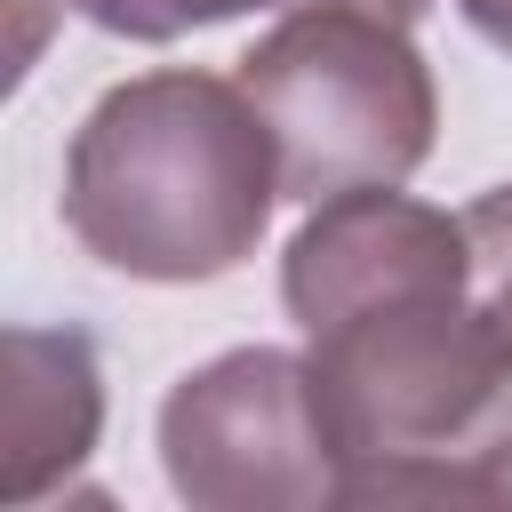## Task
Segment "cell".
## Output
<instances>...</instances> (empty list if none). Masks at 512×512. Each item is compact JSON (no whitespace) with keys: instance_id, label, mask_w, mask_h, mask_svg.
I'll return each instance as SVG.
<instances>
[{"instance_id":"4","label":"cell","mask_w":512,"mask_h":512,"mask_svg":"<svg viewBox=\"0 0 512 512\" xmlns=\"http://www.w3.org/2000/svg\"><path fill=\"white\" fill-rule=\"evenodd\" d=\"M160 472L192 512H328L344 504V440L312 360L240 344L160 400Z\"/></svg>"},{"instance_id":"3","label":"cell","mask_w":512,"mask_h":512,"mask_svg":"<svg viewBox=\"0 0 512 512\" xmlns=\"http://www.w3.org/2000/svg\"><path fill=\"white\" fill-rule=\"evenodd\" d=\"M280 144V192L328 200L352 184H408L440 136V88L408 16L368 0H296L232 72Z\"/></svg>"},{"instance_id":"2","label":"cell","mask_w":512,"mask_h":512,"mask_svg":"<svg viewBox=\"0 0 512 512\" xmlns=\"http://www.w3.org/2000/svg\"><path fill=\"white\" fill-rule=\"evenodd\" d=\"M304 360L352 472L488 456L512 432V328L472 296V248L360 288L304 328Z\"/></svg>"},{"instance_id":"9","label":"cell","mask_w":512,"mask_h":512,"mask_svg":"<svg viewBox=\"0 0 512 512\" xmlns=\"http://www.w3.org/2000/svg\"><path fill=\"white\" fill-rule=\"evenodd\" d=\"M488 488H496V504H512V432L488 448Z\"/></svg>"},{"instance_id":"6","label":"cell","mask_w":512,"mask_h":512,"mask_svg":"<svg viewBox=\"0 0 512 512\" xmlns=\"http://www.w3.org/2000/svg\"><path fill=\"white\" fill-rule=\"evenodd\" d=\"M96 32L112 40H184V32H208V24H232V16H256V8H296V0H72ZM368 8H392V16H424V0H368Z\"/></svg>"},{"instance_id":"8","label":"cell","mask_w":512,"mask_h":512,"mask_svg":"<svg viewBox=\"0 0 512 512\" xmlns=\"http://www.w3.org/2000/svg\"><path fill=\"white\" fill-rule=\"evenodd\" d=\"M456 16H464L496 56H512V0H456Z\"/></svg>"},{"instance_id":"1","label":"cell","mask_w":512,"mask_h":512,"mask_svg":"<svg viewBox=\"0 0 512 512\" xmlns=\"http://www.w3.org/2000/svg\"><path fill=\"white\" fill-rule=\"evenodd\" d=\"M280 144L240 80L168 64L104 88L64 144V224L128 280L192 288L256 256L280 208Z\"/></svg>"},{"instance_id":"7","label":"cell","mask_w":512,"mask_h":512,"mask_svg":"<svg viewBox=\"0 0 512 512\" xmlns=\"http://www.w3.org/2000/svg\"><path fill=\"white\" fill-rule=\"evenodd\" d=\"M456 216H464V248H472V296L512 328V184H488Z\"/></svg>"},{"instance_id":"5","label":"cell","mask_w":512,"mask_h":512,"mask_svg":"<svg viewBox=\"0 0 512 512\" xmlns=\"http://www.w3.org/2000/svg\"><path fill=\"white\" fill-rule=\"evenodd\" d=\"M0 496L8 504H40L48 488H64L96 432H104V368L96 344L80 328H8L0 336Z\"/></svg>"}]
</instances>
